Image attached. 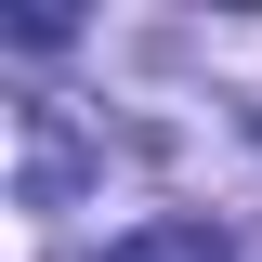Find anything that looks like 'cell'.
Here are the masks:
<instances>
[{"label":"cell","instance_id":"2","mask_svg":"<svg viewBox=\"0 0 262 262\" xmlns=\"http://www.w3.org/2000/svg\"><path fill=\"white\" fill-rule=\"evenodd\" d=\"M249 144H262V118H249Z\"/></svg>","mask_w":262,"mask_h":262},{"label":"cell","instance_id":"1","mask_svg":"<svg viewBox=\"0 0 262 262\" xmlns=\"http://www.w3.org/2000/svg\"><path fill=\"white\" fill-rule=\"evenodd\" d=\"M105 262H236V249H223V223H196V210H158V223H131Z\"/></svg>","mask_w":262,"mask_h":262}]
</instances>
